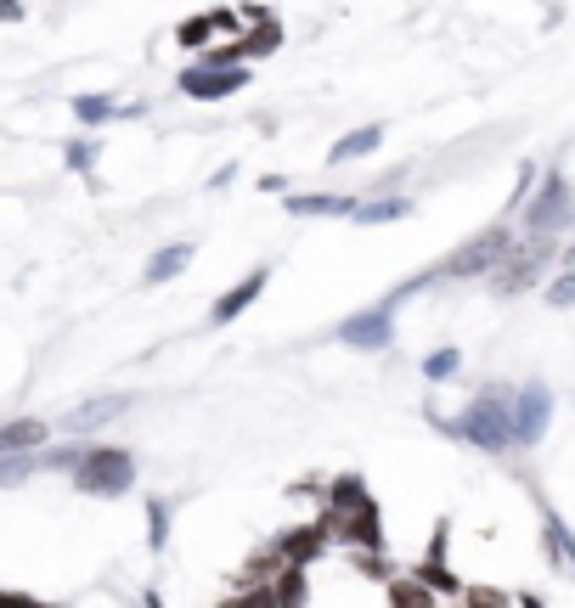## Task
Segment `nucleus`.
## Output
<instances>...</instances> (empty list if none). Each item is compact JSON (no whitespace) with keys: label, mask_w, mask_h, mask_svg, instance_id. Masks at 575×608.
Segmentation results:
<instances>
[{"label":"nucleus","mask_w":575,"mask_h":608,"mask_svg":"<svg viewBox=\"0 0 575 608\" xmlns=\"http://www.w3.org/2000/svg\"><path fill=\"white\" fill-rule=\"evenodd\" d=\"M51 462H46V451H35V456H0V484H17V479H28V474H46Z\"/></svg>","instance_id":"26"},{"label":"nucleus","mask_w":575,"mask_h":608,"mask_svg":"<svg viewBox=\"0 0 575 608\" xmlns=\"http://www.w3.org/2000/svg\"><path fill=\"white\" fill-rule=\"evenodd\" d=\"M243 40H238V56L243 63H254V56H271L277 46H282V23H277V12H266V7H248L243 12Z\"/></svg>","instance_id":"10"},{"label":"nucleus","mask_w":575,"mask_h":608,"mask_svg":"<svg viewBox=\"0 0 575 608\" xmlns=\"http://www.w3.org/2000/svg\"><path fill=\"white\" fill-rule=\"evenodd\" d=\"M125 394H102V400H85V405H74V412L63 417V428L68 434H91V428H102V423H113V417H119L125 412Z\"/></svg>","instance_id":"15"},{"label":"nucleus","mask_w":575,"mask_h":608,"mask_svg":"<svg viewBox=\"0 0 575 608\" xmlns=\"http://www.w3.org/2000/svg\"><path fill=\"white\" fill-rule=\"evenodd\" d=\"M220 608H277V592L271 586H254V592H238L232 603H220Z\"/></svg>","instance_id":"32"},{"label":"nucleus","mask_w":575,"mask_h":608,"mask_svg":"<svg viewBox=\"0 0 575 608\" xmlns=\"http://www.w3.org/2000/svg\"><path fill=\"white\" fill-rule=\"evenodd\" d=\"M372 496H367V484H361V474H344V479H333V490H328V513L338 518V513H356V507H367Z\"/></svg>","instance_id":"21"},{"label":"nucleus","mask_w":575,"mask_h":608,"mask_svg":"<svg viewBox=\"0 0 575 608\" xmlns=\"http://www.w3.org/2000/svg\"><path fill=\"white\" fill-rule=\"evenodd\" d=\"M46 608H51V603H46Z\"/></svg>","instance_id":"38"},{"label":"nucleus","mask_w":575,"mask_h":608,"mask_svg":"<svg viewBox=\"0 0 575 608\" xmlns=\"http://www.w3.org/2000/svg\"><path fill=\"white\" fill-rule=\"evenodd\" d=\"M238 23H243V12H226V7H220V12H197V17H187V23L176 28V40H181L187 51H204L215 35H232Z\"/></svg>","instance_id":"13"},{"label":"nucleus","mask_w":575,"mask_h":608,"mask_svg":"<svg viewBox=\"0 0 575 608\" xmlns=\"http://www.w3.org/2000/svg\"><path fill=\"white\" fill-rule=\"evenodd\" d=\"M148 608H164V597H158V592H148Z\"/></svg>","instance_id":"37"},{"label":"nucleus","mask_w":575,"mask_h":608,"mask_svg":"<svg viewBox=\"0 0 575 608\" xmlns=\"http://www.w3.org/2000/svg\"><path fill=\"white\" fill-rule=\"evenodd\" d=\"M271 592H277V608H305V597H310L305 569H288V564H282V574L271 581Z\"/></svg>","instance_id":"23"},{"label":"nucleus","mask_w":575,"mask_h":608,"mask_svg":"<svg viewBox=\"0 0 575 608\" xmlns=\"http://www.w3.org/2000/svg\"><path fill=\"white\" fill-rule=\"evenodd\" d=\"M46 440H51V423H40V417L0 423V456H35Z\"/></svg>","instance_id":"14"},{"label":"nucleus","mask_w":575,"mask_h":608,"mask_svg":"<svg viewBox=\"0 0 575 608\" xmlns=\"http://www.w3.org/2000/svg\"><path fill=\"white\" fill-rule=\"evenodd\" d=\"M412 581L423 586V592H435V597H463V581L440 564V558H423V564H412Z\"/></svg>","instance_id":"19"},{"label":"nucleus","mask_w":575,"mask_h":608,"mask_svg":"<svg viewBox=\"0 0 575 608\" xmlns=\"http://www.w3.org/2000/svg\"><path fill=\"white\" fill-rule=\"evenodd\" d=\"M541 530H548V558L553 564H575V530L559 513H541Z\"/></svg>","instance_id":"22"},{"label":"nucleus","mask_w":575,"mask_h":608,"mask_svg":"<svg viewBox=\"0 0 575 608\" xmlns=\"http://www.w3.org/2000/svg\"><path fill=\"white\" fill-rule=\"evenodd\" d=\"M333 535H328V525H299V530H288L282 541H277V558L288 564V569H305V564H316L322 558V546H328Z\"/></svg>","instance_id":"12"},{"label":"nucleus","mask_w":575,"mask_h":608,"mask_svg":"<svg viewBox=\"0 0 575 608\" xmlns=\"http://www.w3.org/2000/svg\"><path fill=\"white\" fill-rule=\"evenodd\" d=\"M463 608H520V597H508L497 586H463Z\"/></svg>","instance_id":"27"},{"label":"nucleus","mask_w":575,"mask_h":608,"mask_svg":"<svg viewBox=\"0 0 575 608\" xmlns=\"http://www.w3.org/2000/svg\"><path fill=\"white\" fill-rule=\"evenodd\" d=\"M192 243H169V248H158L153 259H148V271H141V282L148 287H158V282H169V276H181L187 266H192Z\"/></svg>","instance_id":"17"},{"label":"nucleus","mask_w":575,"mask_h":608,"mask_svg":"<svg viewBox=\"0 0 575 608\" xmlns=\"http://www.w3.org/2000/svg\"><path fill=\"white\" fill-rule=\"evenodd\" d=\"M130 484H136V456L125 445H91V451L79 456V468H74V490H79V496L113 502V496H125Z\"/></svg>","instance_id":"3"},{"label":"nucleus","mask_w":575,"mask_h":608,"mask_svg":"<svg viewBox=\"0 0 575 608\" xmlns=\"http://www.w3.org/2000/svg\"><path fill=\"white\" fill-rule=\"evenodd\" d=\"M379 147H384V125H361V130H350V135H338V141H333L328 164H333V169H344L350 158H367V153H379Z\"/></svg>","instance_id":"16"},{"label":"nucleus","mask_w":575,"mask_h":608,"mask_svg":"<svg viewBox=\"0 0 575 608\" xmlns=\"http://www.w3.org/2000/svg\"><path fill=\"white\" fill-rule=\"evenodd\" d=\"M559 259H564V271H575V243H570V248H564Z\"/></svg>","instance_id":"36"},{"label":"nucleus","mask_w":575,"mask_h":608,"mask_svg":"<svg viewBox=\"0 0 575 608\" xmlns=\"http://www.w3.org/2000/svg\"><path fill=\"white\" fill-rule=\"evenodd\" d=\"M266 282H271V266H260V271H248V276H243V282L232 287V294H220V299H215V310H209V322H215V327H226V322H238V315H243V310H248L254 299H260V294H266Z\"/></svg>","instance_id":"11"},{"label":"nucleus","mask_w":575,"mask_h":608,"mask_svg":"<svg viewBox=\"0 0 575 608\" xmlns=\"http://www.w3.org/2000/svg\"><path fill=\"white\" fill-rule=\"evenodd\" d=\"M548 423H553V389L525 384L520 394H513V445H541Z\"/></svg>","instance_id":"6"},{"label":"nucleus","mask_w":575,"mask_h":608,"mask_svg":"<svg viewBox=\"0 0 575 608\" xmlns=\"http://www.w3.org/2000/svg\"><path fill=\"white\" fill-rule=\"evenodd\" d=\"M440 428L457 434V440H469V445H480V451L502 456L513 445V394L508 389H485V394H474L463 412H457L451 423H440Z\"/></svg>","instance_id":"2"},{"label":"nucleus","mask_w":575,"mask_h":608,"mask_svg":"<svg viewBox=\"0 0 575 608\" xmlns=\"http://www.w3.org/2000/svg\"><path fill=\"white\" fill-rule=\"evenodd\" d=\"M525 215V243H553L559 231L575 220V192H570V181L564 176H548L541 181V192L531 197V209H520Z\"/></svg>","instance_id":"4"},{"label":"nucleus","mask_w":575,"mask_h":608,"mask_svg":"<svg viewBox=\"0 0 575 608\" xmlns=\"http://www.w3.org/2000/svg\"><path fill=\"white\" fill-rule=\"evenodd\" d=\"M74 119L79 125H107V119H119V102L113 96H74Z\"/></svg>","instance_id":"24"},{"label":"nucleus","mask_w":575,"mask_h":608,"mask_svg":"<svg viewBox=\"0 0 575 608\" xmlns=\"http://www.w3.org/2000/svg\"><path fill=\"white\" fill-rule=\"evenodd\" d=\"M63 158H68V169H79V176H85V169L97 164V141H68Z\"/></svg>","instance_id":"30"},{"label":"nucleus","mask_w":575,"mask_h":608,"mask_svg":"<svg viewBox=\"0 0 575 608\" xmlns=\"http://www.w3.org/2000/svg\"><path fill=\"white\" fill-rule=\"evenodd\" d=\"M513 254V231L508 225H491V231H480V237H469L463 248H457L451 259H440V266H429L423 276H412V282H400L395 294H389V305H400L407 294H418L423 282H463V276H485V271H502V259Z\"/></svg>","instance_id":"1"},{"label":"nucleus","mask_w":575,"mask_h":608,"mask_svg":"<svg viewBox=\"0 0 575 608\" xmlns=\"http://www.w3.org/2000/svg\"><path fill=\"white\" fill-rule=\"evenodd\" d=\"M0 608H46V603H35V597H23V592H0Z\"/></svg>","instance_id":"33"},{"label":"nucleus","mask_w":575,"mask_h":608,"mask_svg":"<svg viewBox=\"0 0 575 608\" xmlns=\"http://www.w3.org/2000/svg\"><path fill=\"white\" fill-rule=\"evenodd\" d=\"M457 366H463V355H457V350H435V355L423 361V378H429V384H440V378H451Z\"/></svg>","instance_id":"29"},{"label":"nucleus","mask_w":575,"mask_h":608,"mask_svg":"<svg viewBox=\"0 0 575 608\" xmlns=\"http://www.w3.org/2000/svg\"><path fill=\"white\" fill-rule=\"evenodd\" d=\"M389 315H395V310L372 305V310L350 315V322L338 327V338L350 344V350H384V344H395V327H389Z\"/></svg>","instance_id":"9"},{"label":"nucleus","mask_w":575,"mask_h":608,"mask_svg":"<svg viewBox=\"0 0 575 608\" xmlns=\"http://www.w3.org/2000/svg\"><path fill=\"white\" fill-rule=\"evenodd\" d=\"M389 608H435V592H423L412 574H400V581H389Z\"/></svg>","instance_id":"25"},{"label":"nucleus","mask_w":575,"mask_h":608,"mask_svg":"<svg viewBox=\"0 0 575 608\" xmlns=\"http://www.w3.org/2000/svg\"><path fill=\"white\" fill-rule=\"evenodd\" d=\"M361 203L356 197H338V192H294L288 197V215H356Z\"/></svg>","instance_id":"18"},{"label":"nucleus","mask_w":575,"mask_h":608,"mask_svg":"<svg viewBox=\"0 0 575 608\" xmlns=\"http://www.w3.org/2000/svg\"><path fill=\"white\" fill-rule=\"evenodd\" d=\"M322 525H328V535H338V541H350V546H361V553L372 558L384 546V525H379V507H356V513H322Z\"/></svg>","instance_id":"7"},{"label":"nucleus","mask_w":575,"mask_h":608,"mask_svg":"<svg viewBox=\"0 0 575 608\" xmlns=\"http://www.w3.org/2000/svg\"><path fill=\"white\" fill-rule=\"evenodd\" d=\"M548 305H553V310H570V305H575V271L553 276V287H548Z\"/></svg>","instance_id":"31"},{"label":"nucleus","mask_w":575,"mask_h":608,"mask_svg":"<svg viewBox=\"0 0 575 608\" xmlns=\"http://www.w3.org/2000/svg\"><path fill=\"white\" fill-rule=\"evenodd\" d=\"M164 541H169V507L153 496L148 502V546H153V553H164Z\"/></svg>","instance_id":"28"},{"label":"nucleus","mask_w":575,"mask_h":608,"mask_svg":"<svg viewBox=\"0 0 575 608\" xmlns=\"http://www.w3.org/2000/svg\"><path fill=\"white\" fill-rule=\"evenodd\" d=\"M243 85H248V68H209V63H192V68L181 74V91H187L192 102H220V96L243 91Z\"/></svg>","instance_id":"8"},{"label":"nucleus","mask_w":575,"mask_h":608,"mask_svg":"<svg viewBox=\"0 0 575 608\" xmlns=\"http://www.w3.org/2000/svg\"><path fill=\"white\" fill-rule=\"evenodd\" d=\"M407 215H412V203L400 197V192H384V197L361 203V209H356L350 220H361V225H384V220H407Z\"/></svg>","instance_id":"20"},{"label":"nucleus","mask_w":575,"mask_h":608,"mask_svg":"<svg viewBox=\"0 0 575 608\" xmlns=\"http://www.w3.org/2000/svg\"><path fill=\"white\" fill-rule=\"evenodd\" d=\"M553 243H513V254L502 259V271H497V294L513 299V294H525V287L541 282V271L553 266Z\"/></svg>","instance_id":"5"},{"label":"nucleus","mask_w":575,"mask_h":608,"mask_svg":"<svg viewBox=\"0 0 575 608\" xmlns=\"http://www.w3.org/2000/svg\"><path fill=\"white\" fill-rule=\"evenodd\" d=\"M520 608H548V603H541L536 592H525V597H520Z\"/></svg>","instance_id":"35"},{"label":"nucleus","mask_w":575,"mask_h":608,"mask_svg":"<svg viewBox=\"0 0 575 608\" xmlns=\"http://www.w3.org/2000/svg\"><path fill=\"white\" fill-rule=\"evenodd\" d=\"M0 23H23V7H17V0H0Z\"/></svg>","instance_id":"34"}]
</instances>
